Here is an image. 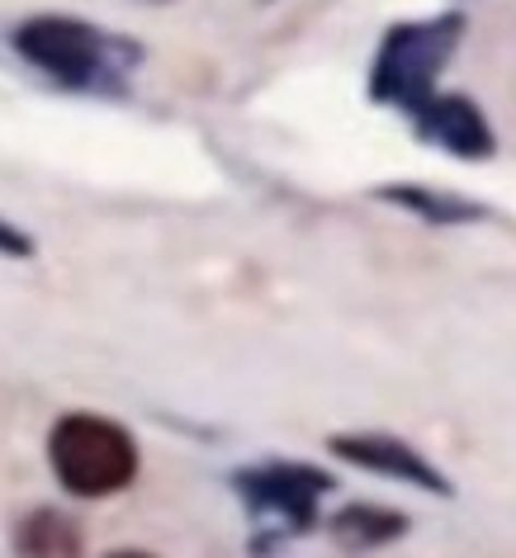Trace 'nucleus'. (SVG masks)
<instances>
[{"label":"nucleus","instance_id":"1","mask_svg":"<svg viewBox=\"0 0 516 558\" xmlns=\"http://www.w3.org/2000/svg\"><path fill=\"white\" fill-rule=\"evenodd\" d=\"M10 48L24 66H34L44 81L72 95H100L119 100L133 86V72L143 66L147 48L129 34H115L105 24L81 15H29L15 24Z\"/></svg>","mask_w":516,"mask_h":558},{"label":"nucleus","instance_id":"2","mask_svg":"<svg viewBox=\"0 0 516 558\" xmlns=\"http://www.w3.org/2000/svg\"><path fill=\"white\" fill-rule=\"evenodd\" d=\"M232 497L242 501L251 539V558H280L289 544L313 535L323 525V501L337 493V473L309 459H256V464H237L228 473Z\"/></svg>","mask_w":516,"mask_h":558},{"label":"nucleus","instance_id":"3","mask_svg":"<svg viewBox=\"0 0 516 558\" xmlns=\"http://www.w3.org/2000/svg\"><path fill=\"white\" fill-rule=\"evenodd\" d=\"M465 34H469V15L459 5L436 10V15H422V20L388 24L365 72L370 105L412 119L441 90V72L455 62Z\"/></svg>","mask_w":516,"mask_h":558},{"label":"nucleus","instance_id":"4","mask_svg":"<svg viewBox=\"0 0 516 558\" xmlns=\"http://www.w3.org/2000/svg\"><path fill=\"white\" fill-rule=\"evenodd\" d=\"M48 469L58 487L76 501H105L129 493L143 450L133 430L105 412H62L48 430Z\"/></svg>","mask_w":516,"mask_h":558},{"label":"nucleus","instance_id":"5","mask_svg":"<svg viewBox=\"0 0 516 558\" xmlns=\"http://www.w3.org/2000/svg\"><path fill=\"white\" fill-rule=\"evenodd\" d=\"M327 454L360 473L403 483V487H412V493H427L441 501H455V493H459L455 478L436 459L422 454L412 440L394 436V430H337V436H327Z\"/></svg>","mask_w":516,"mask_h":558},{"label":"nucleus","instance_id":"6","mask_svg":"<svg viewBox=\"0 0 516 558\" xmlns=\"http://www.w3.org/2000/svg\"><path fill=\"white\" fill-rule=\"evenodd\" d=\"M412 137L445 151L451 161H493L497 157V129L488 123L483 105L465 90H436L431 100L408 119Z\"/></svg>","mask_w":516,"mask_h":558},{"label":"nucleus","instance_id":"7","mask_svg":"<svg viewBox=\"0 0 516 558\" xmlns=\"http://www.w3.org/2000/svg\"><path fill=\"white\" fill-rule=\"evenodd\" d=\"M370 199L394 204L398 214L427 222V228H473V222L488 218V204L445 185H427V180H388V185L370 190Z\"/></svg>","mask_w":516,"mask_h":558},{"label":"nucleus","instance_id":"8","mask_svg":"<svg viewBox=\"0 0 516 558\" xmlns=\"http://www.w3.org/2000/svg\"><path fill=\"white\" fill-rule=\"evenodd\" d=\"M323 530L341 554H380L388 544L408 539L412 515L398 507H384V501H346V507L327 515Z\"/></svg>","mask_w":516,"mask_h":558},{"label":"nucleus","instance_id":"9","mask_svg":"<svg viewBox=\"0 0 516 558\" xmlns=\"http://www.w3.org/2000/svg\"><path fill=\"white\" fill-rule=\"evenodd\" d=\"M10 554L15 558H81L86 554V530L62 507H34L10 530Z\"/></svg>","mask_w":516,"mask_h":558},{"label":"nucleus","instance_id":"10","mask_svg":"<svg viewBox=\"0 0 516 558\" xmlns=\"http://www.w3.org/2000/svg\"><path fill=\"white\" fill-rule=\"evenodd\" d=\"M38 256V242L29 228H20L15 218L0 214V260H34Z\"/></svg>","mask_w":516,"mask_h":558},{"label":"nucleus","instance_id":"11","mask_svg":"<svg viewBox=\"0 0 516 558\" xmlns=\"http://www.w3.org/2000/svg\"><path fill=\"white\" fill-rule=\"evenodd\" d=\"M100 558H157V554H147V549H109Z\"/></svg>","mask_w":516,"mask_h":558}]
</instances>
